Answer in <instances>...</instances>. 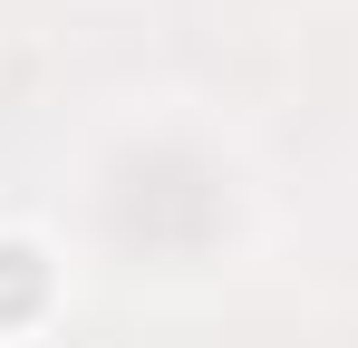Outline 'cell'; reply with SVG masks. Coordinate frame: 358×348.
Wrapping results in <instances>:
<instances>
[{
    "mask_svg": "<svg viewBox=\"0 0 358 348\" xmlns=\"http://www.w3.org/2000/svg\"><path fill=\"white\" fill-rule=\"evenodd\" d=\"M39 290H49L39 252H29V242H0V319H29V310H39Z\"/></svg>",
    "mask_w": 358,
    "mask_h": 348,
    "instance_id": "obj_1",
    "label": "cell"
}]
</instances>
